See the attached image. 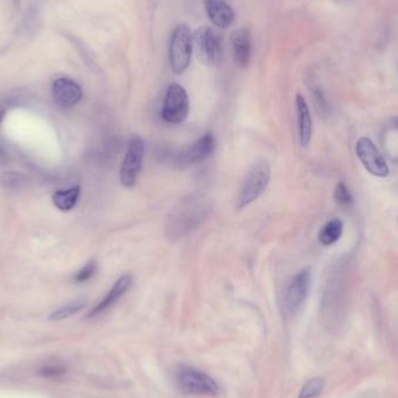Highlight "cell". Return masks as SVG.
<instances>
[{"label":"cell","instance_id":"ac0fdd59","mask_svg":"<svg viewBox=\"0 0 398 398\" xmlns=\"http://www.w3.org/2000/svg\"><path fill=\"white\" fill-rule=\"evenodd\" d=\"M86 300L84 298H79V300H72L70 303L67 304L64 307H59L57 310L52 312L50 316V319L52 322H59V320L67 319L72 314H77L79 311L82 310L85 307Z\"/></svg>","mask_w":398,"mask_h":398},{"label":"cell","instance_id":"9a60e30c","mask_svg":"<svg viewBox=\"0 0 398 398\" xmlns=\"http://www.w3.org/2000/svg\"><path fill=\"white\" fill-rule=\"evenodd\" d=\"M296 111H297L300 144L302 147L307 148L310 144L312 137V117L307 101L302 95L296 96Z\"/></svg>","mask_w":398,"mask_h":398},{"label":"cell","instance_id":"9c48e42d","mask_svg":"<svg viewBox=\"0 0 398 398\" xmlns=\"http://www.w3.org/2000/svg\"><path fill=\"white\" fill-rule=\"evenodd\" d=\"M356 152L359 160L361 161V164L365 166L368 173L377 177L388 176V164L370 139L368 137L359 139V141L356 142Z\"/></svg>","mask_w":398,"mask_h":398},{"label":"cell","instance_id":"4fadbf2b","mask_svg":"<svg viewBox=\"0 0 398 398\" xmlns=\"http://www.w3.org/2000/svg\"><path fill=\"white\" fill-rule=\"evenodd\" d=\"M206 14L211 23L218 28H227L234 21V12L232 7L224 0H203Z\"/></svg>","mask_w":398,"mask_h":398},{"label":"cell","instance_id":"30bf717a","mask_svg":"<svg viewBox=\"0 0 398 398\" xmlns=\"http://www.w3.org/2000/svg\"><path fill=\"white\" fill-rule=\"evenodd\" d=\"M312 271L311 267H304L292 278L287 294V304L291 312H296L303 305L310 290Z\"/></svg>","mask_w":398,"mask_h":398},{"label":"cell","instance_id":"ba28073f","mask_svg":"<svg viewBox=\"0 0 398 398\" xmlns=\"http://www.w3.org/2000/svg\"><path fill=\"white\" fill-rule=\"evenodd\" d=\"M216 149V139L212 133H206L199 140L183 148L175 155V164L181 168L200 164L209 159Z\"/></svg>","mask_w":398,"mask_h":398},{"label":"cell","instance_id":"44dd1931","mask_svg":"<svg viewBox=\"0 0 398 398\" xmlns=\"http://www.w3.org/2000/svg\"><path fill=\"white\" fill-rule=\"evenodd\" d=\"M334 199L340 206L348 207L353 204V196L346 184L343 182H339L336 184L334 189Z\"/></svg>","mask_w":398,"mask_h":398},{"label":"cell","instance_id":"2e32d148","mask_svg":"<svg viewBox=\"0 0 398 398\" xmlns=\"http://www.w3.org/2000/svg\"><path fill=\"white\" fill-rule=\"evenodd\" d=\"M81 188L72 186L70 189L59 190L52 195V203L61 211H70L79 202Z\"/></svg>","mask_w":398,"mask_h":398},{"label":"cell","instance_id":"7a4b0ae2","mask_svg":"<svg viewBox=\"0 0 398 398\" xmlns=\"http://www.w3.org/2000/svg\"><path fill=\"white\" fill-rule=\"evenodd\" d=\"M271 181V166L266 160H258L251 166L242 183L238 197L237 207L244 210L254 203L265 193Z\"/></svg>","mask_w":398,"mask_h":398},{"label":"cell","instance_id":"d6986e66","mask_svg":"<svg viewBox=\"0 0 398 398\" xmlns=\"http://www.w3.org/2000/svg\"><path fill=\"white\" fill-rule=\"evenodd\" d=\"M325 381L322 377H314L307 381L300 390L298 398H316L323 392Z\"/></svg>","mask_w":398,"mask_h":398},{"label":"cell","instance_id":"7c38bea8","mask_svg":"<svg viewBox=\"0 0 398 398\" xmlns=\"http://www.w3.org/2000/svg\"><path fill=\"white\" fill-rule=\"evenodd\" d=\"M233 59L237 66L247 68L251 57V36L247 28H239L231 35Z\"/></svg>","mask_w":398,"mask_h":398},{"label":"cell","instance_id":"8992f818","mask_svg":"<svg viewBox=\"0 0 398 398\" xmlns=\"http://www.w3.org/2000/svg\"><path fill=\"white\" fill-rule=\"evenodd\" d=\"M189 111L190 101L186 89L177 83L169 85L162 108L164 120L168 124H182L189 115Z\"/></svg>","mask_w":398,"mask_h":398},{"label":"cell","instance_id":"5bb4252c","mask_svg":"<svg viewBox=\"0 0 398 398\" xmlns=\"http://www.w3.org/2000/svg\"><path fill=\"white\" fill-rule=\"evenodd\" d=\"M132 283H133V276L132 275L127 274L121 276L113 284V287L110 289L108 295L93 307V310L89 314V317L97 316V314H101V312H104V311L110 309L113 304L117 303L118 300H120L127 292L128 289L131 288Z\"/></svg>","mask_w":398,"mask_h":398},{"label":"cell","instance_id":"ffe728a7","mask_svg":"<svg viewBox=\"0 0 398 398\" xmlns=\"http://www.w3.org/2000/svg\"><path fill=\"white\" fill-rule=\"evenodd\" d=\"M0 182L3 184L4 188L14 190L23 188V184L26 183V180H25V177H23L21 174L8 171V173H5L1 175Z\"/></svg>","mask_w":398,"mask_h":398},{"label":"cell","instance_id":"7402d4cb","mask_svg":"<svg viewBox=\"0 0 398 398\" xmlns=\"http://www.w3.org/2000/svg\"><path fill=\"white\" fill-rule=\"evenodd\" d=\"M96 271H97V263H96L95 260H91V261H89L88 263H85L84 267L81 268V269L76 273L75 281L79 282V283L89 281L90 278H93Z\"/></svg>","mask_w":398,"mask_h":398},{"label":"cell","instance_id":"277c9868","mask_svg":"<svg viewBox=\"0 0 398 398\" xmlns=\"http://www.w3.org/2000/svg\"><path fill=\"white\" fill-rule=\"evenodd\" d=\"M176 380L181 390L189 395L217 396L219 394L217 382L206 373L193 367H181L177 372Z\"/></svg>","mask_w":398,"mask_h":398},{"label":"cell","instance_id":"d4e9b609","mask_svg":"<svg viewBox=\"0 0 398 398\" xmlns=\"http://www.w3.org/2000/svg\"><path fill=\"white\" fill-rule=\"evenodd\" d=\"M338 1H343V0H338Z\"/></svg>","mask_w":398,"mask_h":398},{"label":"cell","instance_id":"3957f363","mask_svg":"<svg viewBox=\"0 0 398 398\" xmlns=\"http://www.w3.org/2000/svg\"><path fill=\"white\" fill-rule=\"evenodd\" d=\"M193 34L189 26L181 23L174 30L170 40V66L174 72L183 74L189 67L193 55Z\"/></svg>","mask_w":398,"mask_h":398},{"label":"cell","instance_id":"6da1fadb","mask_svg":"<svg viewBox=\"0 0 398 398\" xmlns=\"http://www.w3.org/2000/svg\"><path fill=\"white\" fill-rule=\"evenodd\" d=\"M207 205L202 197H189L180 203V206L170 212L166 229L171 237H183L191 232L193 229L205 219Z\"/></svg>","mask_w":398,"mask_h":398},{"label":"cell","instance_id":"e0dca14e","mask_svg":"<svg viewBox=\"0 0 398 398\" xmlns=\"http://www.w3.org/2000/svg\"><path fill=\"white\" fill-rule=\"evenodd\" d=\"M343 224L339 218L331 219L319 231V241L322 245H334L343 235Z\"/></svg>","mask_w":398,"mask_h":398},{"label":"cell","instance_id":"5b68a950","mask_svg":"<svg viewBox=\"0 0 398 398\" xmlns=\"http://www.w3.org/2000/svg\"><path fill=\"white\" fill-rule=\"evenodd\" d=\"M193 45L197 57L206 66H218L222 59V42L212 27L203 26L193 33Z\"/></svg>","mask_w":398,"mask_h":398},{"label":"cell","instance_id":"52a82bcc","mask_svg":"<svg viewBox=\"0 0 398 398\" xmlns=\"http://www.w3.org/2000/svg\"><path fill=\"white\" fill-rule=\"evenodd\" d=\"M144 140L137 135L132 137L128 144L127 152L120 166V182L125 188L131 189L135 186L144 164Z\"/></svg>","mask_w":398,"mask_h":398},{"label":"cell","instance_id":"603a6c76","mask_svg":"<svg viewBox=\"0 0 398 398\" xmlns=\"http://www.w3.org/2000/svg\"><path fill=\"white\" fill-rule=\"evenodd\" d=\"M4 117H5V110L3 108H0V124H1Z\"/></svg>","mask_w":398,"mask_h":398},{"label":"cell","instance_id":"cb8c5ba5","mask_svg":"<svg viewBox=\"0 0 398 398\" xmlns=\"http://www.w3.org/2000/svg\"><path fill=\"white\" fill-rule=\"evenodd\" d=\"M395 125L398 127V118H396V119H395Z\"/></svg>","mask_w":398,"mask_h":398},{"label":"cell","instance_id":"8fae6325","mask_svg":"<svg viewBox=\"0 0 398 398\" xmlns=\"http://www.w3.org/2000/svg\"><path fill=\"white\" fill-rule=\"evenodd\" d=\"M52 92L56 104L64 108L79 104L83 97L82 88L68 77L55 79L52 83Z\"/></svg>","mask_w":398,"mask_h":398}]
</instances>
